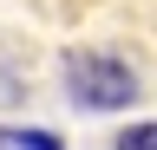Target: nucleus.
Masks as SVG:
<instances>
[{
	"mask_svg": "<svg viewBox=\"0 0 157 150\" xmlns=\"http://www.w3.org/2000/svg\"><path fill=\"white\" fill-rule=\"evenodd\" d=\"M0 144H26V150H59L52 130H0Z\"/></svg>",
	"mask_w": 157,
	"mask_h": 150,
	"instance_id": "2",
	"label": "nucleus"
},
{
	"mask_svg": "<svg viewBox=\"0 0 157 150\" xmlns=\"http://www.w3.org/2000/svg\"><path fill=\"white\" fill-rule=\"evenodd\" d=\"M66 85H72V98L85 111H118V104L137 98V79L118 59H105V52H72L66 59Z\"/></svg>",
	"mask_w": 157,
	"mask_h": 150,
	"instance_id": "1",
	"label": "nucleus"
},
{
	"mask_svg": "<svg viewBox=\"0 0 157 150\" xmlns=\"http://www.w3.org/2000/svg\"><path fill=\"white\" fill-rule=\"evenodd\" d=\"M118 144H124V150H157V124H131Z\"/></svg>",
	"mask_w": 157,
	"mask_h": 150,
	"instance_id": "3",
	"label": "nucleus"
}]
</instances>
